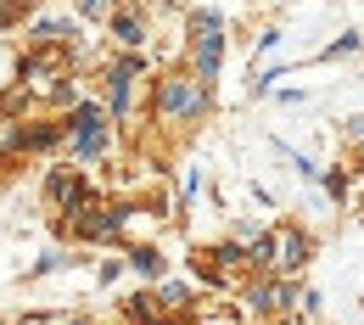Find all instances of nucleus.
<instances>
[{"label": "nucleus", "instance_id": "1", "mask_svg": "<svg viewBox=\"0 0 364 325\" xmlns=\"http://www.w3.org/2000/svg\"><path fill=\"white\" fill-rule=\"evenodd\" d=\"M163 107H168V112H196V95H191V85H168V90H163Z\"/></svg>", "mask_w": 364, "mask_h": 325}, {"label": "nucleus", "instance_id": "2", "mask_svg": "<svg viewBox=\"0 0 364 325\" xmlns=\"http://www.w3.org/2000/svg\"><path fill=\"white\" fill-rule=\"evenodd\" d=\"M68 124H73L79 135H90V129H101V112H95V107H79V112H73Z\"/></svg>", "mask_w": 364, "mask_h": 325}, {"label": "nucleus", "instance_id": "3", "mask_svg": "<svg viewBox=\"0 0 364 325\" xmlns=\"http://www.w3.org/2000/svg\"><path fill=\"white\" fill-rule=\"evenodd\" d=\"M112 28H118V40H124V46H135V40H140V23H135V17H118Z\"/></svg>", "mask_w": 364, "mask_h": 325}, {"label": "nucleus", "instance_id": "4", "mask_svg": "<svg viewBox=\"0 0 364 325\" xmlns=\"http://www.w3.org/2000/svg\"><path fill=\"white\" fill-rule=\"evenodd\" d=\"M286 264H303V235H286Z\"/></svg>", "mask_w": 364, "mask_h": 325}, {"label": "nucleus", "instance_id": "5", "mask_svg": "<svg viewBox=\"0 0 364 325\" xmlns=\"http://www.w3.org/2000/svg\"><path fill=\"white\" fill-rule=\"evenodd\" d=\"M291 325H297V320H291Z\"/></svg>", "mask_w": 364, "mask_h": 325}]
</instances>
